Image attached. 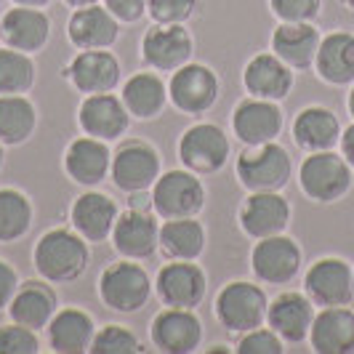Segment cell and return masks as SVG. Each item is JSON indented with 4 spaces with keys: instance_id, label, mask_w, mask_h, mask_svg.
<instances>
[{
    "instance_id": "cell-1",
    "label": "cell",
    "mask_w": 354,
    "mask_h": 354,
    "mask_svg": "<svg viewBox=\"0 0 354 354\" xmlns=\"http://www.w3.org/2000/svg\"><path fill=\"white\" fill-rule=\"evenodd\" d=\"M91 264V243L75 227H53L43 232L32 248L37 277L53 285L77 283Z\"/></svg>"
},
{
    "instance_id": "cell-2",
    "label": "cell",
    "mask_w": 354,
    "mask_h": 354,
    "mask_svg": "<svg viewBox=\"0 0 354 354\" xmlns=\"http://www.w3.org/2000/svg\"><path fill=\"white\" fill-rule=\"evenodd\" d=\"M234 176L248 192H283L293 178V158L280 142L243 147L234 158Z\"/></svg>"
},
{
    "instance_id": "cell-3",
    "label": "cell",
    "mask_w": 354,
    "mask_h": 354,
    "mask_svg": "<svg viewBox=\"0 0 354 354\" xmlns=\"http://www.w3.org/2000/svg\"><path fill=\"white\" fill-rule=\"evenodd\" d=\"M155 293V280L149 277L147 266L133 259L112 261L99 274V299L106 309L118 315H136L149 304Z\"/></svg>"
},
{
    "instance_id": "cell-4",
    "label": "cell",
    "mask_w": 354,
    "mask_h": 354,
    "mask_svg": "<svg viewBox=\"0 0 354 354\" xmlns=\"http://www.w3.org/2000/svg\"><path fill=\"white\" fill-rule=\"evenodd\" d=\"M266 309H269V296H266L264 285L259 280H232L221 285V290L216 293L213 312L218 325L227 333H248L253 328L266 325Z\"/></svg>"
},
{
    "instance_id": "cell-5",
    "label": "cell",
    "mask_w": 354,
    "mask_h": 354,
    "mask_svg": "<svg viewBox=\"0 0 354 354\" xmlns=\"http://www.w3.org/2000/svg\"><path fill=\"white\" fill-rule=\"evenodd\" d=\"M354 184V168L336 149L306 152L299 165V187L312 203L330 205L349 195Z\"/></svg>"
},
{
    "instance_id": "cell-6",
    "label": "cell",
    "mask_w": 354,
    "mask_h": 354,
    "mask_svg": "<svg viewBox=\"0 0 354 354\" xmlns=\"http://www.w3.org/2000/svg\"><path fill=\"white\" fill-rule=\"evenodd\" d=\"M178 162L197 176H216L232 160V142L216 123H195L178 136Z\"/></svg>"
},
{
    "instance_id": "cell-7",
    "label": "cell",
    "mask_w": 354,
    "mask_h": 354,
    "mask_svg": "<svg viewBox=\"0 0 354 354\" xmlns=\"http://www.w3.org/2000/svg\"><path fill=\"white\" fill-rule=\"evenodd\" d=\"M205 200H208V192H205L203 176L187 168L162 171L152 187V208L160 216V221L200 216L205 208Z\"/></svg>"
},
{
    "instance_id": "cell-8",
    "label": "cell",
    "mask_w": 354,
    "mask_h": 354,
    "mask_svg": "<svg viewBox=\"0 0 354 354\" xmlns=\"http://www.w3.org/2000/svg\"><path fill=\"white\" fill-rule=\"evenodd\" d=\"M221 96V80L213 67L203 62H187L184 67L171 72L168 80V102L178 109L181 115L200 118L205 112H211L218 104Z\"/></svg>"
},
{
    "instance_id": "cell-9",
    "label": "cell",
    "mask_w": 354,
    "mask_h": 354,
    "mask_svg": "<svg viewBox=\"0 0 354 354\" xmlns=\"http://www.w3.org/2000/svg\"><path fill=\"white\" fill-rule=\"evenodd\" d=\"M304 269V250L290 234H272L253 243L250 272L261 285H290Z\"/></svg>"
},
{
    "instance_id": "cell-10",
    "label": "cell",
    "mask_w": 354,
    "mask_h": 354,
    "mask_svg": "<svg viewBox=\"0 0 354 354\" xmlns=\"http://www.w3.org/2000/svg\"><path fill=\"white\" fill-rule=\"evenodd\" d=\"M162 174L160 152L144 139H125L112 149V171L109 178L120 192L152 189Z\"/></svg>"
},
{
    "instance_id": "cell-11",
    "label": "cell",
    "mask_w": 354,
    "mask_h": 354,
    "mask_svg": "<svg viewBox=\"0 0 354 354\" xmlns=\"http://www.w3.org/2000/svg\"><path fill=\"white\" fill-rule=\"evenodd\" d=\"M203 319L197 309L162 306L152 317L149 341L162 354H195L203 346Z\"/></svg>"
},
{
    "instance_id": "cell-12",
    "label": "cell",
    "mask_w": 354,
    "mask_h": 354,
    "mask_svg": "<svg viewBox=\"0 0 354 354\" xmlns=\"http://www.w3.org/2000/svg\"><path fill=\"white\" fill-rule=\"evenodd\" d=\"M304 293L315 306H349L354 301V266L338 256H322L304 272Z\"/></svg>"
},
{
    "instance_id": "cell-13",
    "label": "cell",
    "mask_w": 354,
    "mask_h": 354,
    "mask_svg": "<svg viewBox=\"0 0 354 354\" xmlns=\"http://www.w3.org/2000/svg\"><path fill=\"white\" fill-rule=\"evenodd\" d=\"M195 37L187 30V24H158L142 35V62L147 70L155 72H176L187 62H192Z\"/></svg>"
},
{
    "instance_id": "cell-14",
    "label": "cell",
    "mask_w": 354,
    "mask_h": 354,
    "mask_svg": "<svg viewBox=\"0 0 354 354\" xmlns=\"http://www.w3.org/2000/svg\"><path fill=\"white\" fill-rule=\"evenodd\" d=\"M64 80L83 96L88 93H109L123 83V67L120 59L109 48H91L77 51L64 64Z\"/></svg>"
},
{
    "instance_id": "cell-15",
    "label": "cell",
    "mask_w": 354,
    "mask_h": 354,
    "mask_svg": "<svg viewBox=\"0 0 354 354\" xmlns=\"http://www.w3.org/2000/svg\"><path fill=\"white\" fill-rule=\"evenodd\" d=\"M155 293L162 306L197 309L208 296V277L197 261H165L155 274Z\"/></svg>"
},
{
    "instance_id": "cell-16",
    "label": "cell",
    "mask_w": 354,
    "mask_h": 354,
    "mask_svg": "<svg viewBox=\"0 0 354 354\" xmlns=\"http://www.w3.org/2000/svg\"><path fill=\"white\" fill-rule=\"evenodd\" d=\"M285 128V115L280 102L245 96L240 99L232 112V133L243 147L277 142Z\"/></svg>"
},
{
    "instance_id": "cell-17",
    "label": "cell",
    "mask_w": 354,
    "mask_h": 354,
    "mask_svg": "<svg viewBox=\"0 0 354 354\" xmlns=\"http://www.w3.org/2000/svg\"><path fill=\"white\" fill-rule=\"evenodd\" d=\"M131 112L125 109L120 93H88L77 106V125L86 136L102 142H120L131 128Z\"/></svg>"
},
{
    "instance_id": "cell-18",
    "label": "cell",
    "mask_w": 354,
    "mask_h": 354,
    "mask_svg": "<svg viewBox=\"0 0 354 354\" xmlns=\"http://www.w3.org/2000/svg\"><path fill=\"white\" fill-rule=\"evenodd\" d=\"M160 216L155 211H120L115 230H112V248L118 250L120 259L147 261L160 248Z\"/></svg>"
},
{
    "instance_id": "cell-19",
    "label": "cell",
    "mask_w": 354,
    "mask_h": 354,
    "mask_svg": "<svg viewBox=\"0 0 354 354\" xmlns=\"http://www.w3.org/2000/svg\"><path fill=\"white\" fill-rule=\"evenodd\" d=\"M293 208L283 192H248L237 208V224L250 240L283 234L290 227Z\"/></svg>"
},
{
    "instance_id": "cell-20",
    "label": "cell",
    "mask_w": 354,
    "mask_h": 354,
    "mask_svg": "<svg viewBox=\"0 0 354 354\" xmlns=\"http://www.w3.org/2000/svg\"><path fill=\"white\" fill-rule=\"evenodd\" d=\"M64 174L72 184L83 187V189H96L99 184H104L112 171V149L109 142L93 139V136H77L67 144L64 149Z\"/></svg>"
},
{
    "instance_id": "cell-21",
    "label": "cell",
    "mask_w": 354,
    "mask_h": 354,
    "mask_svg": "<svg viewBox=\"0 0 354 354\" xmlns=\"http://www.w3.org/2000/svg\"><path fill=\"white\" fill-rule=\"evenodd\" d=\"M243 86L248 91V96L285 102L296 86V70H290L274 51H261L245 62Z\"/></svg>"
},
{
    "instance_id": "cell-22",
    "label": "cell",
    "mask_w": 354,
    "mask_h": 354,
    "mask_svg": "<svg viewBox=\"0 0 354 354\" xmlns=\"http://www.w3.org/2000/svg\"><path fill=\"white\" fill-rule=\"evenodd\" d=\"M315 301L301 290H283L277 293L266 309V325L283 338L285 344H304L309 341V330L315 322Z\"/></svg>"
},
{
    "instance_id": "cell-23",
    "label": "cell",
    "mask_w": 354,
    "mask_h": 354,
    "mask_svg": "<svg viewBox=\"0 0 354 354\" xmlns=\"http://www.w3.org/2000/svg\"><path fill=\"white\" fill-rule=\"evenodd\" d=\"M51 40V17L46 8L14 6L0 17V43L24 53L43 51Z\"/></svg>"
},
{
    "instance_id": "cell-24",
    "label": "cell",
    "mask_w": 354,
    "mask_h": 354,
    "mask_svg": "<svg viewBox=\"0 0 354 354\" xmlns=\"http://www.w3.org/2000/svg\"><path fill=\"white\" fill-rule=\"evenodd\" d=\"M118 216H120V208H118L115 197L102 192L99 187L80 192L70 205V224L88 243H104V240H109Z\"/></svg>"
},
{
    "instance_id": "cell-25",
    "label": "cell",
    "mask_w": 354,
    "mask_h": 354,
    "mask_svg": "<svg viewBox=\"0 0 354 354\" xmlns=\"http://www.w3.org/2000/svg\"><path fill=\"white\" fill-rule=\"evenodd\" d=\"M120 21L106 11V6L93 3L86 8H72L67 21V40L77 51L112 48L120 40Z\"/></svg>"
},
{
    "instance_id": "cell-26",
    "label": "cell",
    "mask_w": 354,
    "mask_h": 354,
    "mask_svg": "<svg viewBox=\"0 0 354 354\" xmlns=\"http://www.w3.org/2000/svg\"><path fill=\"white\" fill-rule=\"evenodd\" d=\"M96 319L80 306H59V312L46 328V344L56 354H83L91 352L96 336Z\"/></svg>"
},
{
    "instance_id": "cell-27",
    "label": "cell",
    "mask_w": 354,
    "mask_h": 354,
    "mask_svg": "<svg viewBox=\"0 0 354 354\" xmlns=\"http://www.w3.org/2000/svg\"><path fill=\"white\" fill-rule=\"evenodd\" d=\"M8 319H14L19 325H27L32 330H46L53 315L59 312V296L53 283L35 277V280H24L19 285L17 296L8 304Z\"/></svg>"
},
{
    "instance_id": "cell-28",
    "label": "cell",
    "mask_w": 354,
    "mask_h": 354,
    "mask_svg": "<svg viewBox=\"0 0 354 354\" xmlns=\"http://www.w3.org/2000/svg\"><path fill=\"white\" fill-rule=\"evenodd\" d=\"M319 30L315 21H280L272 32V51L283 59L290 70L306 72L315 67L319 48Z\"/></svg>"
},
{
    "instance_id": "cell-29",
    "label": "cell",
    "mask_w": 354,
    "mask_h": 354,
    "mask_svg": "<svg viewBox=\"0 0 354 354\" xmlns=\"http://www.w3.org/2000/svg\"><path fill=\"white\" fill-rule=\"evenodd\" d=\"M341 131H344V125L338 120V115L322 104L304 106L301 112L296 115L293 125H290L293 144L304 152L336 149L338 142H341Z\"/></svg>"
},
{
    "instance_id": "cell-30",
    "label": "cell",
    "mask_w": 354,
    "mask_h": 354,
    "mask_svg": "<svg viewBox=\"0 0 354 354\" xmlns=\"http://www.w3.org/2000/svg\"><path fill=\"white\" fill-rule=\"evenodd\" d=\"M120 99L133 120H158L168 106V83L155 70L133 72L120 88Z\"/></svg>"
},
{
    "instance_id": "cell-31",
    "label": "cell",
    "mask_w": 354,
    "mask_h": 354,
    "mask_svg": "<svg viewBox=\"0 0 354 354\" xmlns=\"http://www.w3.org/2000/svg\"><path fill=\"white\" fill-rule=\"evenodd\" d=\"M309 344L317 354H354V312L349 306H322L312 330Z\"/></svg>"
},
{
    "instance_id": "cell-32",
    "label": "cell",
    "mask_w": 354,
    "mask_h": 354,
    "mask_svg": "<svg viewBox=\"0 0 354 354\" xmlns=\"http://www.w3.org/2000/svg\"><path fill=\"white\" fill-rule=\"evenodd\" d=\"M315 72L328 86H352L354 83V32L333 30L322 35L315 59Z\"/></svg>"
},
{
    "instance_id": "cell-33",
    "label": "cell",
    "mask_w": 354,
    "mask_h": 354,
    "mask_svg": "<svg viewBox=\"0 0 354 354\" xmlns=\"http://www.w3.org/2000/svg\"><path fill=\"white\" fill-rule=\"evenodd\" d=\"M208 232L197 216L165 218L160 224V253L165 261H197L205 253Z\"/></svg>"
},
{
    "instance_id": "cell-34",
    "label": "cell",
    "mask_w": 354,
    "mask_h": 354,
    "mask_svg": "<svg viewBox=\"0 0 354 354\" xmlns=\"http://www.w3.org/2000/svg\"><path fill=\"white\" fill-rule=\"evenodd\" d=\"M37 106L27 93L0 96V142L6 147L27 144L37 131Z\"/></svg>"
},
{
    "instance_id": "cell-35",
    "label": "cell",
    "mask_w": 354,
    "mask_h": 354,
    "mask_svg": "<svg viewBox=\"0 0 354 354\" xmlns=\"http://www.w3.org/2000/svg\"><path fill=\"white\" fill-rule=\"evenodd\" d=\"M35 221V205L27 192L17 187H0V245L27 237Z\"/></svg>"
},
{
    "instance_id": "cell-36",
    "label": "cell",
    "mask_w": 354,
    "mask_h": 354,
    "mask_svg": "<svg viewBox=\"0 0 354 354\" xmlns=\"http://www.w3.org/2000/svg\"><path fill=\"white\" fill-rule=\"evenodd\" d=\"M37 67L32 53L0 46V96L8 93H30L35 86Z\"/></svg>"
},
{
    "instance_id": "cell-37",
    "label": "cell",
    "mask_w": 354,
    "mask_h": 354,
    "mask_svg": "<svg viewBox=\"0 0 354 354\" xmlns=\"http://www.w3.org/2000/svg\"><path fill=\"white\" fill-rule=\"evenodd\" d=\"M144 341L131 328H125L120 322H109L104 328L96 330L91 354H142Z\"/></svg>"
},
{
    "instance_id": "cell-38",
    "label": "cell",
    "mask_w": 354,
    "mask_h": 354,
    "mask_svg": "<svg viewBox=\"0 0 354 354\" xmlns=\"http://www.w3.org/2000/svg\"><path fill=\"white\" fill-rule=\"evenodd\" d=\"M200 11V0H147V17L158 24H187Z\"/></svg>"
},
{
    "instance_id": "cell-39",
    "label": "cell",
    "mask_w": 354,
    "mask_h": 354,
    "mask_svg": "<svg viewBox=\"0 0 354 354\" xmlns=\"http://www.w3.org/2000/svg\"><path fill=\"white\" fill-rule=\"evenodd\" d=\"M40 352V336L37 330L19 325L8 319L0 325V354H37Z\"/></svg>"
},
{
    "instance_id": "cell-40",
    "label": "cell",
    "mask_w": 354,
    "mask_h": 354,
    "mask_svg": "<svg viewBox=\"0 0 354 354\" xmlns=\"http://www.w3.org/2000/svg\"><path fill=\"white\" fill-rule=\"evenodd\" d=\"M234 352L237 354H283L285 352V341L269 325L261 328H253L248 333H240L237 344H234Z\"/></svg>"
},
{
    "instance_id": "cell-41",
    "label": "cell",
    "mask_w": 354,
    "mask_h": 354,
    "mask_svg": "<svg viewBox=\"0 0 354 354\" xmlns=\"http://www.w3.org/2000/svg\"><path fill=\"white\" fill-rule=\"evenodd\" d=\"M269 11L277 21H315L322 11V0H269Z\"/></svg>"
},
{
    "instance_id": "cell-42",
    "label": "cell",
    "mask_w": 354,
    "mask_h": 354,
    "mask_svg": "<svg viewBox=\"0 0 354 354\" xmlns=\"http://www.w3.org/2000/svg\"><path fill=\"white\" fill-rule=\"evenodd\" d=\"M104 6L120 24H139L147 17V0H104Z\"/></svg>"
},
{
    "instance_id": "cell-43",
    "label": "cell",
    "mask_w": 354,
    "mask_h": 354,
    "mask_svg": "<svg viewBox=\"0 0 354 354\" xmlns=\"http://www.w3.org/2000/svg\"><path fill=\"white\" fill-rule=\"evenodd\" d=\"M19 272L14 269V264H8L6 259H0V312L8 309L11 299L17 296L19 290Z\"/></svg>"
},
{
    "instance_id": "cell-44",
    "label": "cell",
    "mask_w": 354,
    "mask_h": 354,
    "mask_svg": "<svg viewBox=\"0 0 354 354\" xmlns=\"http://www.w3.org/2000/svg\"><path fill=\"white\" fill-rule=\"evenodd\" d=\"M128 208H133V211H155L152 208V189L128 192Z\"/></svg>"
},
{
    "instance_id": "cell-45",
    "label": "cell",
    "mask_w": 354,
    "mask_h": 354,
    "mask_svg": "<svg viewBox=\"0 0 354 354\" xmlns=\"http://www.w3.org/2000/svg\"><path fill=\"white\" fill-rule=\"evenodd\" d=\"M338 149H341V155L346 158V162L354 168V123L346 125L344 131H341V142H338Z\"/></svg>"
},
{
    "instance_id": "cell-46",
    "label": "cell",
    "mask_w": 354,
    "mask_h": 354,
    "mask_svg": "<svg viewBox=\"0 0 354 354\" xmlns=\"http://www.w3.org/2000/svg\"><path fill=\"white\" fill-rule=\"evenodd\" d=\"M14 6H30V8H46V6H51L53 0H11Z\"/></svg>"
},
{
    "instance_id": "cell-47",
    "label": "cell",
    "mask_w": 354,
    "mask_h": 354,
    "mask_svg": "<svg viewBox=\"0 0 354 354\" xmlns=\"http://www.w3.org/2000/svg\"><path fill=\"white\" fill-rule=\"evenodd\" d=\"M67 3L70 8H86V6H93V3H102V0H62Z\"/></svg>"
},
{
    "instance_id": "cell-48",
    "label": "cell",
    "mask_w": 354,
    "mask_h": 354,
    "mask_svg": "<svg viewBox=\"0 0 354 354\" xmlns=\"http://www.w3.org/2000/svg\"><path fill=\"white\" fill-rule=\"evenodd\" d=\"M346 109H349V115H352V120H354V83H352V91H349V96H346Z\"/></svg>"
},
{
    "instance_id": "cell-49",
    "label": "cell",
    "mask_w": 354,
    "mask_h": 354,
    "mask_svg": "<svg viewBox=\"0 0 354 354\" xmlns=\"http://www.w3.org/2000/svg\"><path fill=\"white\" fill-rule=\"evenodd\" d=\"M3 165H6V144L0 142V171H3Z\"/></svg>"
},
{
    "instance_id": "cell-50",
    "label": "cell",
    "mask_w": 354,
    "mask_h": 354,
    "mask_svg": "<svg viewBox=\"0 0 354 354\" xmlns=\"http://www.w3.org/2000/svg\"><path fill=\"white\" fill-rule=\"evenodd\" d=\"M341 3H344L346 8H352V11H354V0H341Z\"/></svg>"
},
{
    "instance_id": "cell-51",
    "label": "cell",
    "mask_w": 354,
    "mask_h": 354,
    "mask_svg": "<svg viewBox=\"0 0 354 354\" xmlns=\"http://www.w3.org/2000/svg\"><path fill=\"white\" fill-rule=\"evenodd\" d=\"M0 6H3V0H0Z\"/></svg>"
}]
</instances>
